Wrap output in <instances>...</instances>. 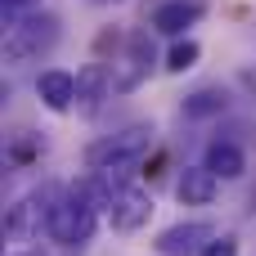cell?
Segmentation results:
<instances>
[{
	"label": "cell",
	"mask_w": 256,
	"mask_h": 256,
	"mask_svg": "<svg viewBox=\"0 0 256 256\" xmlns=\"http://www.w3.org/2000/svg\"><path fill=\"white\" fill-rule=\"evenodd\" d=\"M153 148V126H126L117 135H104L86 148V166L99 171V176H122L130 171L144 153Z\"/></svg>",
	"instance_id": "cell-2"
},
{
	"label": "cell",
	"mask_w": 256,
	"mask_h": 256,
	"mask_svg": "<svg viewBox=\"0 0 256 256\" xmlns=\"http://www.w3.org/2000/svg\"><path fill=\"white\" fill-rule=\"evenodd\" d=\"M198 58H202L198 40H176V45H171V54H166V72H189Z\"/></svg>",
	"instance_id": "cell-14"
},
{
	"label": "cell",
	"mask_w": 256,
	"mask_h": 256,
	"mask_svg": "<svg viewBox=\"0 0 256 256\" xmlns=\"http://www.w3.org/2000/svg\"><path fill=\"white\" fill-rule=\"evenodd\" d=\"M18 256H32V252H18Z\"/></svg>",
	"instance_id": "cell-17"
},
{
	"label": "cell",
	"mask_w": 256,
	"mask_h": 256,
	"mask_svg": "<svg viewBox=\"0 0 256 256\" xmlns=\"http://www.w3.org/2000/svg\"><path fill=\"white\" fill-rule=\"evenodd\" d=\"M202 14H207L202 0H162V4L153 9V32H162V36H184L189 27L202 22Z\"/></svg>",
	"instance_id": "cell-8"
},
{
	"label": "cell",
	"mask_w": 256,
	"mask_h": 256,
	"mask_svg": "<svg viewBox=\"0 0 256 256\" xmlns=\"http://www.w3.org/2000/svg\"><path fill=\"white\" fill-rule=\"evenodd\" d=\"M58 198H63V189H58V184H45V189L27 194L22 202H14L9 216H4L9 238H27V234H36V230H50V216H54V202H58Z\"/></svg>",
	"instance_id": "cell-6"
},
{
	"label": "cell",
	"mask_w": 256,
	"mask_h": 256,
	"mask_svg": "<svg viewBox=\"0 0 256 256\" xmlns=\"http://www.w3.org/2000/svg\"><path fill=\"white\" fill-rule=\"evenodd\" d=\"M99 230V202L90 189H68L58 202H54V216H50V238L68 252H81Z\"/></svg>",
	"instance_id": "cell-1"
},
{
	"label": "cell",
	"mask_w": 256,
	"mask_h": 256,
	"mask_svg": "<svg viewBox=\"0 0 256 256\" xmlns=\"http://www.w3.org/2000/svg\"><path fill=\"white\" fill-rule=\"evenodd\" d=\"M36 94L50 112H72L76 108V76L63 72V68H50V72L36 76Z\"/></svg>",
	"instance_id": "cell-11"
},
{
	"label": "cell",
	"mask_w": 256,
	"mask_h": 256,
	"mask_svg": "<svg viewBox=\"0 0 256 256\" xmlns=\"http://www.w3.org/2000/svg\"><path fill=\"white\" fill-rule=\"evenodd\" d=\"M216 194H220V176L207 171V162L184 166L180 180H176V198H180L184 207H207V202H216Z\"/></svg>",
	"instance_id": "cell-10"
},
{
	"label": "cell",
	"mask_w": 256,
	"mask_h": 256,
	"mask_svg": "<svg viewBox=\"0 0 256 256\" xmlns=\"http://www.w3.org/2000/svg\"><path fill=\"white\" fill-rule=\"evenodd\" d=\"M108 72H112V94L140 90V86L148 81V72H153V40H148V32L126 36V45H122V54L112 58Z\"/></svg>",
	"instance_id": "cell-5"
},
{
	"label": "cell",
	"mask_w": 256,
	"mask_h": 256,
	"mask_svg": "<svg viewBox=\"0 0 256 256\" xmlns=\"http://www.w3.org/2000/svg\"><path fill=\"white\" fill-rule=\"evenodd\" d=\"M202 162H207V171H216L220 180H243V171H248V153H243L234 140H212Z\"/></svg>",
	"instance_id": "cell-12"
},
{
	"label": "cell",
	"mask_w": 256,
	"mask_h": 256,
	"mask_svg": "<svg viewBox=\"0 0 256 256\" xmlns=\"http://www.w3.org/2000/svg\"><path fill=\"white\" fill-rule=\"evenodd\" d=\"M9 32H4V63H32V58H40V54H50L54 45H58V36H63V22L54 18V14H27V18H18V22H4Z\"/></svg>",
	"instance_id": "cell-3"
},
{
	"label": "cell",
	"mask_w": 256,
	"mask_h": 256,
	"mask_svg": "<svg viewBox=\"0 0 256 256\" xmlns=\"http://www.w3.org/2000/svg\"><path fill=\"white\" fill-rule=\"evenodd\" d=\"M225 108H230V94H225L220 86H202V90L184 94V104H180V112H184L189 122H207V117H220Z\"/></svg>",
	"instance_id": "cell-13"
},
{
	"label": "cell",
	"mask_w": 256,
	"mask_h": 256,
	"mask_svg": "<svg viewBox=\"0 0 256 256\" xmlns=\"http://www.w3.org/2000/svg\"><path fill=\"white\" fill-rule=\"evenodd\" d=\"M99 4H108V0H99Z\"/></svg>",
	"instance_id": "cell-18"
},
{
	"label": "cell",
	"mask_w": 256,
	"mask_h": 256,
	"mask_svg": "<svg viewBox=\"0 0 256 256\" xmlns=\"http://www.w3.org/2000/svg\"><path fill=\"white\" fill-rule=\"evenodd\" d=\"M108 94H112V72L104 63H90V68L76 72V112L81 117H94Z\"/></svg>",
	"instance_id": "cell-9"
},
{
	"label": "cell",
	"mask_w": 256,
	"mask_h": 256,
	"mask_svg": "<svg viewBox=\"0 0 256 256\" xmlns=\"http://www.w3.org/2000/svg\"><path fill=\"white\" fill-rule=\"evenodd\" d=\"M212 238H216V230H212L207 220H184V225L162 230L158 252H162V256H194V252H202Z\"/></svg>",
	"instance_id": "cell-7"
},
{
	"label": "cell",
	"mask_w": 256,
	"mask_h": 256,
	"mask_svg": "<svg viewBox=\"0 0 256 256\" xmlns=\"http://www.w3.org/2000/svg\"><path fill=\"white\" fill-rule=\"evenodd\" d=\"M0 14H4V22H18V18L36 14V0H0Z\"/></svg>",
	"instance_id": "cell-16"
},
{
	"label": "cell",
	"mask_w": 256,
	"mask_h": 256,
	"mask_svg": "<svg viewBox=\"0 0 256 256\" xmlns=\"http://www.w3.org/2000/svg\"><path fill=\"white\" fill-rule=\"evenodd\" d=\"M198 256H238V238H234V234H216Z\"/></svg>",
	"instance_id": "cell-15"
},
{
	"label": "cell",
	"mask_w": 256,
	"mask_h": 256,
	"mask_svg": "<svg viewBox=\"0 0 256 256\" xmlns=\"http://www.w3.org/2000/svg\"><path fill=\"white\" fill-rule=\"evenodd\" d=\"M94 184H99V194H104L99 207H104V216H108L112 230L135 234V230H144V225L153 220V198H148V189H140V184H112L108 176H99Z\"/></svg>",
	"instance_id": "cell-4"
}]
</instances>
